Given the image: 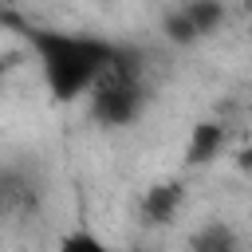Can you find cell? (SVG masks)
I'll list each match as a JSON object with an SVG mask.
<instances>
[{"label":"cell","mask_w":252,"mask_h":252,"mask_svg":"<svg viewBox=\"0 0 252 252\" xmlns=\"http://www.w3.org/2000/svg\"><path fill=\"white\" fill-rule=\"evenodd\" d=\"M20 35L39 63L51 102H59V106L87 98L94 91V83L130 47V43H118V39H106L94 32H67V28H43V24H20Z\"/></svg>","instance_id":"6da1fadb"},{"label":"cell","mask_w":252,"mask_h":252,"mask_svg":"<svg viewBox=\"0 0 252 252\" xmlns=\"http://www.w3.org/2000/svg\"><path fill=\"white\" fill-rule=\"evenodd\" d=\"M146 55L130 43L126 55L94 83V91L87 94V110L98 126H134L142 114H146V102H150V87H146Z\"/></svg>","instance_id":"7a4b0ae2"},{"label":"cell","mask_w":252,"mask_h":252,"mask_svg":"<svg viewBox=\"0 0 252 252\" xmlns=\"http://www.w3.org/2000/svg\"><path fill=\"white\" fill-rule=\"evenodd\" d=\"M224 24V4L217 0H193V4H181V8H169L165 20H161V32L169 43H197L205 35H213L217 28Z\"/></svg>","instance_id":"3957f363"},{"label":"cell","mask_w":252,"mask_h":252,"mask_svg":"<svg viewBox=\"0 0 252 252\" xmlns=\"http://www.w3.org/2000/svg\"><path fill=\"white\" fill-rule=\"evenodd\" d=\"M228 146V126L217 122V118H201L193 130H189V142H185V165L189 169H201L209 161H217Z\"/></svg>","instance_id":"277c9868"},{"label":"cell","mask_w":252,"mask_h":252,"mask_svg":"<svg viewBox=\"0 0 252 252\" xmlns=\"http://www.w3.org/2000/svg\"><path fill=\"white\" fill-rule=\"evenodd\" d=\"M32 201H35V181L28 177V169L4 165V169H0V220L20 217Z\"/></svg>","instance_id":"5b68a950"},{"label":"cell","mask_w":252,"mask_h":252,"mask_svg":"<svg viewBox=\"0 0 252 252\" xmlns=\"http://www.w3.org/2000/svg\"><path fill=\"white\" fill-rule=\"evenodd\" d=\"M181 197H185L181 181H158V185H150L146 197H142V220L146 224H169L177 217V209H181Z\"/></svg>","instance_id":"8992f818"},{"label":"cell","mask_w":252,"mask_h":252,"mask_svg":"<svg viewBox=\"0 0 252 252\" xmlns=\"http://www.w3.org/2000/svg\"><path fill=\"white\" fill-rule=\"evenodd\" d=\"M189 252H240V236L224 220H209L189 236Z\"/></svg>","instance_id":"52a82bcc"},{"label":"cell","mask_w":252,"mask_h":252,"mask_svg":"<svg viewBox=\"0 0 252 252\" xmlns=\"http://www.w3.org/2000/svg\"><path fill=\"white\" fill-rule=\"evenodd\" d=\"M55 252H130V248H118V244H110V240H102L98 232H91V228H71L63 240H59V248Z\"/></svg>","instance_id":"ba28073f"},{"label":"cell","mask_w":252,"mask_h":252,"mask_svg":"<svg viewBox=\"0 0 252 252\" xmlns=\"http://www.w3.org/2000/svg\"><path fill=\"white\" fill-rule=\"evenodd\" d=\"M12 63H16V59H12V55H4V59H0V83H4V75H8V71H12Z\"/></svg>","instance_id":"9c48e42d"}]
</instances>
